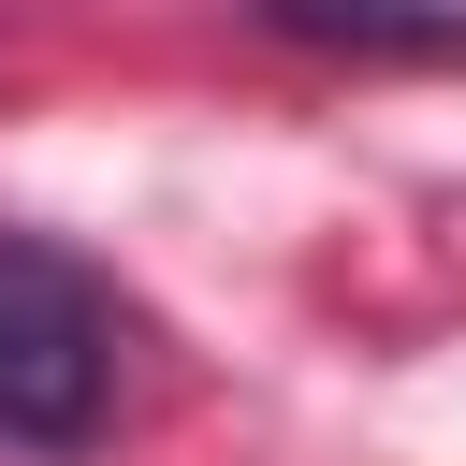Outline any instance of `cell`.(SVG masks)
<instances>
[{"instance_id": "obj_1", "label": "cell", "mask_w": 466, "mask_h": 466, "mask_svg": "<svg viewBox=\"0 0 466 466\" xmlns=\"http://www.w3.org/2000/svg\"><path fill=\"white\" fill-rule=\"evenodd\" d=\"M116 422V291L58 233H0V437L87 451Z\"/></svg>"}, {"instance_id": "obj_2", "label": "cell", "mask_w": 466, "mask_h": 466, "mask_svg": "<svg viewBox=\"0 0 466 466\" xmlns=\"http://www.w3.org/2000/svg\"><path fill=\"white\" fill-rule=\"evenodd\" d=\"M262 29L320 58H466V0H262Z\"/></svg>"}]
</instances>
